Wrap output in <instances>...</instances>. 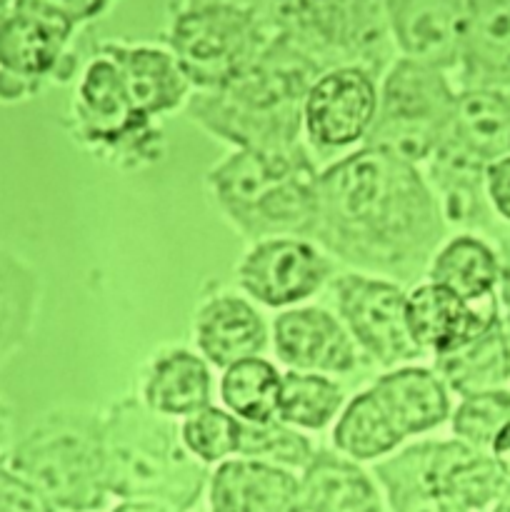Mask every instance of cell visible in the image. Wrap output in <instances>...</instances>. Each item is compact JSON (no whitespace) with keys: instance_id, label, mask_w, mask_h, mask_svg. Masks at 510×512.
I'll list each match as a JSON object with an SVG mask.
<instances>
[{"instance_id":"obj_1","label":"cell","mask_w":510,"mask_h":512,"mask_svg":"<svg viewBox=\"0 0 510 512\" xmlns=\"http://www.w3.org/2000/svg\"><path fill=\"white\" fill-rule=\"evenodd\" d=\"M318 195L315 238L335 258L405 283L430 268L445 220L415 165L360 148L320 173Z\"/></svg>"},{"instance_id":"obj_2","label":"cell","mask_w":510,"mask_h":512,"mask_svg":"<svg viewBox=\"0 0 510 512\" xmlns=\"http://www.w3.org/2000/svg\"><path fill=\"white\" fill-rule=\"evenodd\" d=\"M320 75L325 73L303 50L270 30L268 43L245 73L225 88L188 100V118L238 150L290 153L300 148L305 98Z\"/></svg>"},{"instance_id":"obj_3","label":"cell","mask_w":510,"mask_h":512,"mask_svg":"<svg viewBox=\"0 0 510 512\" xmlns=\"http://www.w3.org/2000/svg\"><path fill=\"white\" fill-rule=\"evenodd\" d=\"M100 445L108 495L178 510L198 503L208 470L185 448L173 418L138 400H120L100 418Z\"/></svg>"},{"instance_id":"obj_4","label":"cell","mask_w":510,"mask_h":512,"mask_svg":"<svg viewBox=\"0 0 510 512\" xmlns=\"http://www.w3.org/2000/svg\"><path fill=\"white\" fill-rule=\"evenodd\" d=\"M318 178L308 150L253 153L235 150L208 175L220 213L240 235L263 243L315 238L320 218Z\"/></svg>"},{"instance_id":"obj_5","label":"cell","mask_w":510,"mask_h":512,"mask_svg":"<svg viewBox=\"0 0 510 512\" xmlns=\"http://www.w3.org/2000/svg\"><path fill=\"white\" fill-rule=\"evenodd\" d=\"M5 465L55 510H98L108 498L100 418L93 413L55 410L45 415L10 448Z\"/></svg>"},{"instance_id":"obj_6","label":"cell","mask_w":510,"mask_h":512,"mask_svg":"<svg viewBox=\"0 0 510 512\" xmlns=\"http://www.w3.org/2000/svg\"><path fill=\"white\" fill-rule=\"evenodd\" d=\"M265 25L285 35L323 73L358 68L375 80L393 55L383 3H258Z\"/></svg>"},{"instance_id":"obj_7","label":"cell","mask_w":510,"mask_h":512,"mask_svg":"<svg viewBox=\"0 0 510 512\" xmlns=\"http://www.w3.org/2000/svg\"><path fill=\"white\" fill-rule=\"evenodd\" d=\"M258 5L190 3L170 28V55L198 93L220 90L258 60L268 43Z\"/></svg>"},{"instance_id":"obj_8","label":"cell","mask_w":510,"mask_h":512,"mask_svg":"<svg viewBox=\"0 0 510 512\" xmlns=\"http://www.w3.org/2000/svg\"><path fill=\"white\" fill-rule=\"evenodd\" d=\"M453 108L455 93L440 70L405 58L395 60L383 80L365 148L410 165L425 163L445 140Z\"/></svg>"},{"instance_id":"obj_9","label":"cell","mask_w":510,"mask_h":512,"mask_svg":"<svg viewBox=\"0 0 510 512\" xmlns=\"http://www.w3.org/2000/svg\"><path fill=\"white\" fill-rule=\"evenodd\" d=\"M105 3L15 0L0 8V70L38 85L58 70L75 25L93 18Z\"/></svg>"},{"instance_id":"obj_10","label":"cell","mask_w":510,"mask_h":512,"mask_svg":"<svg viewBox=\"0 0 510 512\" xmlns=\"http://www.w3.org/2000/svg\"><path fill=\"white\" fill-rule=\"evenodd\" d=\"M333 293L355 343L380 365L393 368L423 355L410 338L405 320L408 295L398 285L368 275H343L335 280Z\"/></svg>"},{"instance_id":"obj_11","label":"cell","mask_w":510,"mask_h":512,"mask_svg":"<svg viewBox=\"0 0 510 512\" xmlns=\"http://www.w3.org/2000/svg\"><path fill=\"white\" fill-rule=\"evenodd\" d=\"M73 113L83 143L95 148L133 153L150 148L155 140L150 123L135 115L118 68L103 50H98V55L80 73Z\"/></svg>"},{"instance_id":"obj_12","label":"cell","mask_w":510,"mask_h":512,"mask_svg":"<svg viewBox=\"0 0 510 512\" xmlns=\"http://www.w3.org/2000/svg\"><path fill=\"white\" fill-rule=\"evenodd\" d=\"M378 113V80L358 68H338L320 75L303 108V128L310 143L338 150L368 138Z\"/></svg>"},{"instance_id":"obj_13","label":"cell","mask_w":510,"mask_h":512,"mask_svg":"<svg viewBox=\"0 0 510 512\" xmlns=\"http://www.w3.org/2000/svg\"><path fill=\"white\" fill-rule=\"evenodd\" d=\"M330 270V260L308 240L275 238L255 243L240 260L238 285L268 308H285L318 293Z\"/></svg>"},{"instance_id":"obj_14","label":"cell","mask_w":510,"mask_h":512,"mask_svg":"<svg viewBox=\"0 0 510 512\" xmlns=\"http://www.w3.org/2000/svg\"><path fill=\"white\" fill-rule=\"evenodd\" d=\"M405 320L410 338L420 350L445 355L500 323L498 300L493 295L478 303H468L440 285L423 283L405 298Z\"/></svg>"},{"instance_id":"obj_15","label":"cell","mask_w":510,"mask_h":512,"mask_svg":"<svg viewBox=\"0 0 510 512\" xmlns=\"http://www.w3.org/2000/svg\"><path fill=\"white\" fill-rule=\"evenodd\" d=\"M393 43L405 60L433 70L460 65L465 33V3L450 0H395L383 3Z\"/></svg>"},{"instance_id":"obj_16","label":"cell","mask_w":510,"mask_h":512,"mask_svg":"<svg viewBox=\"0 0 510 512\" xmlns=\"http://www.w3.org/2000/svg\"><path fill=\"white\" fill-rule=\"evenodd\" d=\"M275 353L295 373H350L355 343L348 330L323 308L285 310L273 325Z\"/></svg>"},{"instance_id":"obj_17","label":"cell","mask_w":510,"mask_h":512,"mask_svg":"<svg viewBox=\"0 0 510 512\" xmlns=\"http://www.w3.org/2000/svg\"><path fill=\"white\" fill-rule=\"evenodd\" d=\"M118 68L125 95L135 115L150 123L158 115L178 108L188 95V80L170 53L148 45H100Z\"/></svg>"},{"instance_id":"obj_18","label":"cell","mask_w":510,"mask_h":512,"mask_svg":"<svg viewBox=\"0 0 510 512\" xmlns=\"http://www.w3.org/2000/svg\"><path fill=\"white\" fill-rule=\"evenodd\" d=\"M213 512H303L300 483L290 470L255 460H225L210 483Z\"/></svg>"},{"instance_id":"obj_19","label":"cell","mask_w":510,"mask_h":512,"mask_svg":"<svg viewBox=\"0 0 510 512\" xmlns=\"http://www.w3.org/2000/svg\"><path fill=\"white\" fill-rule=\"evenodd\" d=\"M195 343L208 363L228 370L240 360L258 358L268 345V330L253 305L218 295L195 315Z\"/></svg>"},{"instance_id":"obj_20","label":"cell","mask_w":510,"mask_h":512,"mask_svg":"<svg viewBox=\"0 0 510 512\" xmlns=\"http://www.w3.org/2000/svg\"><path fill=\"white\" fill-rule=\"evenodd\" d=\"M460 65L468 90L510 85V0L465 3Z\"/></svg>"},{"instance_id":"obj_21","label":"cell","mask_w":510,"mask_h":512,"mask_svg":"<svg viewBox=\"0 0 510 512\" xmlns=\"http://www.w3.org/2000/svg\"><path fill=\"white\" fill-rule=\"evenodd\" d=\"M443 143L488 168L510 155V98L495 88H470L455 95L453 118Z\"/></svg>"},{"instance_id":"obj_22","label":"cell","mask_w":510,"mask_h":512,"mask_svg":"<svg viewBox=\"0 0 510 512\" xmlns=\"http://www.w3.org/2000/svg\"><path fill=\"white\" fill-rule=\"evenodd\" d=\"M380 408L390 418L403 438L428 433L445 423L450 415L448 388L435 375V370L425 368H400L383 375L370 388Z\"/></svg>"},{"instance_id":"obj_23","label":"cell","mask_w":510,"mask_h":512,"mask_svg":"<svg viewBox=\"0 0 510 512\" xmlns=\"http://www.w3.org/2000/svg\"><path fill=\"white\" fill-rule=\"evenodd\" d=\"M298 483L303 512H380L373 480L353 460L328 450L313 455Z\"/></svg>"},{"instance_id":"obj_24","label":"cell","mask_w":510,"mask_h":512,"mask_svg":"<svg viewBox=\"0 0 510 512\" xmlns=\"http://www.w3.org/2000/svg\"><path fill=\"white\" fill-rule=\"evenodd\" d=\"M430 468L440 488L468 512L495 503L510 483L508 473L493 455L460 440L430 443Z\"/></svg>"},{"instance_id":"obj_25","label":"cell","mask_w":510,"mask_h":512,"mask_svg":"<svg viewBox=\"0 0 510 512\" xmlns=\"http://www.w3.org/2000/svg\"><path fill=\"white\" fill-rule=\"evenodd\" d=\"M210 395L213 380L208 365L188 350H173L155 360L143 388L145 405L165 418H188L210 408Z\"/></svg>"},{"instance_id":"obj_26","label":"cell","mask_w":510,"mask_h":512,"mask_svg":"<svg viewBox=\"0 0 510 512\" xmlns=\"http://www.w3.org/2000/svg\"><path fill=\"white\" fill-rule=\"evenodd\" d=\"M435 375L463 398L500 390L510 380V343L500 323L450 353L435 355Z\"/></svg>"},{"instance_id":"obj_27","label":"cell","mask_w":510,"mask_h":512,"mask_svg":"<svg viewBox=\"0 0 510 512\" xmlns=\"http://www.w3.org/2000/svg\"><path fill=\"white\" fill-rule=\"evenodd\" d=\"M375 475L388 493L393 512H468L435 480L430 468V443L403 448L390 460L375 465Z\"/></svg>"},{"instance_id":"obj_28","label":"cell","mask_w":510,"mask_h":512,"mask_svg":"<svg viewBox=\"0 0 510 512\" xmlns=\"http://www.w3.org/2000/svg\"><path fill=\"white\" fill-rule=\"evenodd\" d=\"M430 283L450 290L460 300L478 303L493 298V288L500 280L498 255L473 235H458L435 255L428 268Z\"/></svg>"},{"instance_id":"obj_29","label":"cell","mask_w":510,"mask_h":512,"mask_svg":"<svg viewBox=\"0 0 510 512\" xmlns=\"http://www.w3.org/2000/svg\"><path fill=\"white\" fill-rule=\"evenodd\" d=\"M430 163V183L438 190V208L450 223H478L485 215L483 185L485 165L460 153L448 143H440Z\"/></svg>"},{"instance_id":"obj_30","label":"cell","mask_w":510,"mask_h":512,"mask_svg":"<svg viewBox=\"0 0 510 512\" xmlns=\"http://www.w3.org/2000/svg\"><path fill=\"white\" fill-rule=\"evenodd\" d=\"M403 440L370 390L350 400L333 430L335 448L350 460H378L393 453Z\"/></svg>"},{"instance_id":"obj_31","label":"cell","mask_w":510,"mask_h":512,"mask_svg":"<svg viewBox=\"0 0 510 512\" xmlns=\"http://www.w3.org/2000/svg\"><path fill=\"white\" fill-rule=\"evenodd\" d=\"M280 380L283 375L268 360H240L225 370L220 398L240 423H270L278 418Z\"/></svg>"},{"instance_id":"obj_32","label":"cell","mask_w":510,"mask_h":512,"mask_svg":"<svg viewBox=\"0 0 510 512\" xmlns=\"http://www.w3.org/2000/svg\"><path fill=\"white\" fill-rule=\"evenodd\" d=\"M340 405H343V390L325 375L290 370L280 380V423L320 430L338 415Z\"/></svg>"},{"instance_id":"obj_33","label":"cell","mask_w":510,"mask_h":512,"mask_svg":"<svg viewBox=\"0 0 510 512\" xmlns=\"http://www.w3.org/2000/svg\"><path fill=\"white\" fill-rule=\"evenodd\" d=\"M38 280L18 258L0 248V360L8 358L33 323Z\"/></svg>"},{"instance_id":"obj_34","label":"cell","mask_w":510,"mask_h":512,"mask_svg":"<svg viewBox=\"0 0 510 512\" xmlns=\"http://www.w3.org/2000/svg\"><path fill=\"white\" fill-rule=\"evenodd\" d=\"M238 455L243 460L288 470L305 468L313 460L315 450L308 438L280 420H270V423H240Z\"/></svg>"},{"instance_id":"obj_35","label":"cell","mask_w":510,"mask_h":512,"mask_svg":"<svg viewBox=\"0 0 510 512\" xmlns=\"http://www.w3.org/2000/svg\"><path fill=\"white\" fill-rule=\"evenodd\" d=\"M180 438L203 465L225 463V458L238 455L240 420L210 405L185 418L180 425Z\"/></svg>"},{"instance_id":"obj_36","label":"cell","mask_w":510,"mask_h":512,"mask_svg":"<svg viewBox=\"0 0 510 512\" xmlns=\"http://www.w3.org/2000/svg\"><path fill=\"white\" fill-rule=\"evenodd\" d=\"M510 425V393L495 390V393L470 395L463 398L453 415V433L460 443L478 450H493L498 435Z\"/></svg>"},{"instance_id":"obj_37","label":"cell","mask_w":510,"mask_h":512,"mask_svg":"<svg viewBox=\"0 0 510 512\" xmlns=\"http://www.w3.org/2000/svg\"><path fill=\"white\" fill-rule=\"evenodd\" d=\"M0 512H55V508L33 485L0 463Z\"/></svg>"},{"instance_id":"obj_38","label":"cell","mask_w":510,"mask_h":512,"mask_svg":"<svg viewBox=\"0 0 510 512\" xmlns=\"http://www.w3.org/2000/svg\"><path fill=\"white\" fill-rule=\"evenodd\" d=\"M485 190L495 210L510 220V155L485 168Z\"/></svg>"},{"instance_id":"obj_39","label":"cell","mask_w":510,"mask_h":512,"mask_svg":"<svg viewBox=\"0 0 510 512\" xmlns=\"http://www.w3.org/2000/svg\"><path fill=\"white\" fill-rule=\"evenodd\" d=\"M490 453H493V458L498 460L500 468H503L510 478V425L498 435V440L493 443V450H490Z\"/></svg>"},{"instance_id":"obj_40","label":"cell","mask_w":510,"mask_h":512,"mask_svg":"<svg viewBox=\"0 0 510 512\" xmlns=\"http://www.w3.org/2000/svg\"><path fill=\"white\" fill-rule=\"evenodd\" d=\"M10 435H13V408L0 395V450L10 443Z\"/></svg>"},{"instance_id":"obj_41","label":"cell","mask_w":510,"mask_h":512,"mask_svg":"<svg viewBox=\"0 0 510 512\" xmlns=\"http://www.w3.org/2000/svg\"><path fill=\"white\" fill-rule=\"evenodd\" d=\"M113 512H185V510L170 508V505H163V503H123Z\"/></svg>"},{"instance_id":"obj_42","label":"cell","mask_w":510,"mask_h":512,"mask_svg":"<svg viewBox=\"0 0 510 512\" xmlns=\"http://www.w3.org/2000/svg\"><path fill=\"white\" fill-rule=\"evenodd\" d=\"M500 278H503V303L508 308V333H505V338L510 343V243L505 248V268H500Z\"/></svg>"},{"instance_id":"obj_43","label":"cell","mask_w":510,"mask_h":512,"mask_svg":"<svg viewBox=\"0 0 510 512\" xmlns=\"http://www.w3.org/2000/svg\"><path fill=\"white\" fill-rule=\"evenodd\" d=\"M493 512H510V483L505 485L503 493H500L498 500H495V510Z\"/></svg>"}]
</instances>
